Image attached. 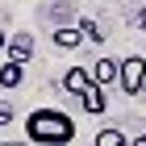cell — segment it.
<instances>
[{
	"label": "cell",
	"instance_id": "cell-5",
	"mask_svg": "<svg viewBox=\"0 0 146 146\" xmlns=\"http://www.w3.org/2000/svg\"><path fill=\"white\" fill-rule=\"evenodd\" d=\"M117 71H121V58H100V63L92 67V79L104 88V84H117Z\"/></svg>",
	"mask_w": 146,
	"mask_h": 146
},
{
	"label": "cell",
	"instance_id": "cell-11",
	"mask_svg": "<svg viewBox=\"0 0 146 146\" xmlns=\"http://www.w3.org/2000/svg\"><path fill=\"white\" fill-rule=\"evenodd\" d=\"M9 121H13V104L0 100V125H9Z\"/></svg>",
	"mask_w": 146,
	"mask_h": 146
},
{
	"label": "cell",
	"instance_id": "cell-14",
	"mask_svg": "<svg viewBox=\"0 0 146 146\" xmlns=\"http://www.w3.org/2000/svg\"><path fill=\"white\" fill-rule=\"evenodd\" d=\"M4 42H9V34H4V29H0V50H4Z\"/></svg>",
	"mask_w": 146,
	"mask_h": 146
},
{
	"label": "cell",
	"instance_id": "cell-8",
	"mask_svg": "<svg viewBox=\"0 0 146 146\" xmlns=\"http://www.w3.org/2000/svg\"><path fill=\"white\" fill-rule=\"evenodd\" d=\"M92 146H129V138H125V129H100L92 138Z\"/></svg>",
	"mask_w": 146,
	"mask_h": 146
},
{
	"label": "cell",
	"instance_id": "cell-9",
	"mask_svg": "<svg viewBox=\"0 0 146 146\" xmlns=\"http://www.w3.org/2000/svg\"><path fill=\"white\" fill-rule=\"evenodd\" d=\"M79 42H84L79 29H54V46H58V50H75Z\"/></svg>",
	"mask_w": 146,
	"mask_h": 146
},
{
	"label": "cell",
	"instance_id": "cell-7",
	"mask_svg": "<svg viewBox=\"0 0 146 146\" xmlns=\"http://www.w3.org/2000/svg\"><path fill=\"white\" fill-rule=\"evenodd\" d=\"M88 84H92V75H88L84 67H67V75H63V88H67V92H75V96H79Z\"/></svg>",
	"mask_w": 146,
	"mask_h": 146
},
{
	"label": "cell",
	"instance_id": "cell-2",
	"mask_svg": "<svg viewBox=\"0 0 146 146\" xmlns=\"http://www.w3.org/2000/svg\"><path fill=\"white\" fill-rule=\"evenodd\" d=\"M117 84H121V92H125V96H142V88H146V58H142V54L121 58Z\"/></svg>",
	"mask_w": 146,
	"mask_h": 146
},
{
	"label": "cell",
	"instance_id": "cell-1",
	"mask_svg": "<svg viewBox=\"0 0 146 146\" xmlns=\"http://www.w3.org/2000/svg\"><path fill=\"white\" fill-rule=\"evenodd\" d=\"M25 142L34 146H71L75 142V121L63 109H34L25 117Z\"/></svg>",
	"mask_w": 146,
	"mask_h": 146
},
{
	"label": "cell",
	"instance_id": "cell-12",
	"mask_svg": "<svg viewBox=\"0 0 146 146\" xmlns=\"http://www.w3.org/2000/svg\"><path fill=\"white\" fill-rule=\"evenodd\" d=\"M129 146H146V134H138V138H134V142H129Z\"/></svg>",
	"mask_w": 146,
	"mask_h": 146
},
{
	"label": "cell",
	"instance_id": "cell-10",
	"mask_svg": "<svg viewBox=\"0 0 146 146\" xmlns=\"http://www.w3.org/2000/svg\"><path fill=\"white\" fill-rule=\"evenodd\" d=\"M75 29H79V34H84V38H92V42H104V29H100V25H96V21H92V17H84V21H79Z\"/></svg>",
	"mask_w": 146,
	"mask_h": 146
},
{
	"label": "cell",
	"instance_id": "cell-13",
	"mask_svg": "<svg viewBox=\"0 0 146 146\" xmlns=\"http://www.w3.org/2000/svg\"><path fill=\"white\" fill-rule=\"evenodd\" d=\"M0 146H34V142H0Z\"/></svg>",
	"mask_w": 146,
	"mask_h": 146
},
{
	"label": "cell",
	"instance_id": "cell-3",
	"mask_svg": "<svg viewBox=\"0 0 146 146\" xmlns=\"http://www.w3.org/2000/svg\"><path fill=\"white\" fill-rule=\"evenodd\" d=\"M4 50H9V58H13V63H29V58H34V34H29V29L13 34L9 42H4Z\"/></svg>",
	"mask_w": 146,
	"mask_h": 146
},
{
	"label": "cell",
	"instance_id": "cell-6",
	"mask_svg": "<svg viewBox=\"0 0 146 146\" xmlns=\"http://www.w3.org/2000/svg\"><path fill=\"white\" fill-rule=\"evenodd\" d=\"M25 79V63H0V88H17V84H21Z\"/></svg>",
	"mask_w": 146,
	"mask_h": 146
},
{
	"label": "cell",
	"instance_id": "cell-4",
	"mask_svg": "<svg viewBox=\"0 0 146 146\" xmlns=\"http://www.w3.org/2000/svg\"><path fill=\"white\" fill-rule=\"evenodd\" d=\"M79 104H84V113H92V117H100V113L109 109V96H104V88L96 84V79H92L88 88L79 92Z\"/></svg>",
	"mask_w": 146,
	"mask_h": 146
}]
</instances>
